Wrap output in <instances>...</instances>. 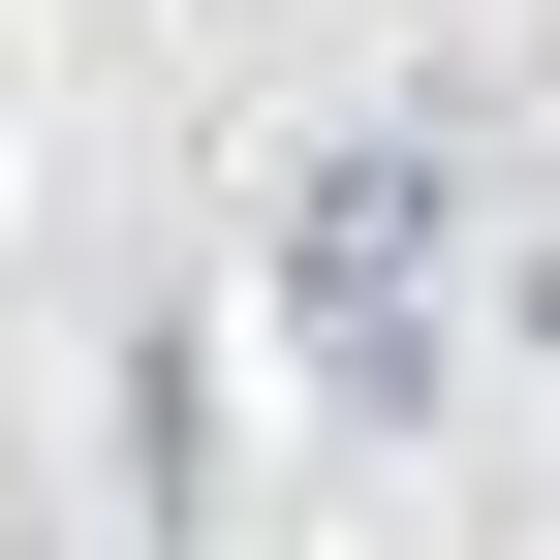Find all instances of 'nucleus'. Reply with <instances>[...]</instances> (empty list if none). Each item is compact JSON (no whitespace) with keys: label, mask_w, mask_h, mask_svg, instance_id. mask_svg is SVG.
Masks as SVG:
<instances>
[{"label":"nucleus","mask_w":560,"mask_h":560,"mask_svg":"<svg viewBox=\"0 0 560 560\" xmlns=\"http://www.w3.org/2000/svg\"><path fill=\"white\" fill-rule=\"evenodd\" d=\"M436 249H467V156H436V125H342L312 219H280V312H312L342 405H436Z\"/></svg>","instance_id":"f257e3e1"}]
</instances>
